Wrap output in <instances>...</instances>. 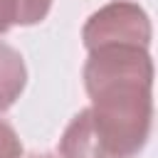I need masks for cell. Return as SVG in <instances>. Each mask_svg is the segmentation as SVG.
I'll return each instance as SVG.
<instances>
[{"label": "cell", "instance_id": "7", "mask_svg": "<svg viewBox=\"0 0 158 158\" xmlns=\"http://www.w3.org/2000/svg\"><path fill=\"white\" fill-rule=\"evenodd\" d=\"M30 158H62V156H52V153H35Z\"/></svg>", "mask_w": 158, "mask_h": 158}, {"label": "cell", "instance_id": "4", "mask_svg": "<svg viewBox=\"0 0 158 158\" xmlns=\"http://www.w3.org/2000/svg\"><path fill=\"white\" fill-rule=\"evenodd\" d=\"M17 25L22 27H30V25H37L42 22L49 10H52V0H17Z\"/></svg>", "mask_w": 158, "mask_h": 158}, {"label": "cell", "instance_id": "6", "mask_svg": "<svg viewBox=\"0 0 158 158\" xmlns=\"http://www.w3.org/2000/svg\"><path fill=\"white\" fill-rule=\"evenodd\" d=\"M17 0H0V35H7L17 25Z\"/></svg>", "mask_w": 158, "mask_h": 158}, {"label": "cell", "instance_id": "2", "mask_svg": "<svg viewBox=\"0 0 158 158\" xmlns=\"http://www.w3.org/2000/svg\"><path fill=\"white\" fill-rule=\"evenodd\" d=\"M153 27L146 10L131 0H111L89 15L81 30L86 49L99 47H151Z\"/></svg>", "mask_w": 158, "mask_h": 158}, {"label": "cell", "instance_id": "3", "mask_svg": "<svg viewBox=\"0 0 158 158\" xmlns=\"http://www.w3.org/2000/svg\"><path fill=\"white\" fill-rule=\"evenodd\" d=\"M25 84H27V67L22 54L15 47L0 42V111H7L20 99Z\"/></svg>", "mask_w": 158, "mask_h": 158}, {"label": "cell", "instance_id": "5", "mask_svg": "<svg viewBox=\"0 0 158 158\" xmlns=\"http://www.w3.org/2000/svg\"><path fill=\"white\" fill-rule=\"evenodd\" d=\"M22 143L15 128L5 121H0V158H22Z\"/></svg>", "mask_w": 158, "mask_h": 158}, {"label": "cell", "instance_id": "1", "mask_svg": "<svg viewBox=\"0 0 158 158\" xmlns=\"http://www.w3.org/2000/svg\"><path fill=\"white\" fill-rule=\"evenodd\" d=\"M89 106L59 138L62 158H133L153 126V59L146 47L89 49L84 64Z\"/></svg>", "mask_w": 158, "mask_h": 158}]
</instances>
